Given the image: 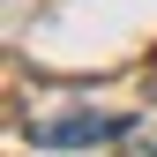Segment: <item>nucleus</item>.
<instances>
[{
  "label": "nucleus",
  "instance_id": "f257e3e1",
  "mask_svg": "<svg viewBox=\"0 0 157 157\" xmlns=\"http://www.w3.org/2000/svg\"><path fill=\"white\" fill-rule=\"evenodd\" d=\"M120 135H127V112H97V105L30 120V142L37 150H97V142H120Z\"/></svg>",
  "mask_w": 157,
  "mask_h": 157
}]
</instances>
